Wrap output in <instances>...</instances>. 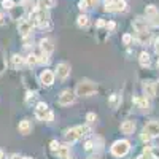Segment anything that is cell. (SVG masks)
I'll return each instance as SVG.
<instances>
[{
    "instance_id": "cell-48",
    "label": "cell",
    "mask_w": 159,
    "mask_h": 159,
    "mask_svg": "<svg viewBox=\"0 0 159 159\" xmlns=\"http://www.w3.org/2000/svg\"><path fill=\"white\" fill-rule=\"evenodd\" d=\"M137 159H140V157H137Z\"/></svg>"
},
{
    "instance_id": "cell-35",
    "label": "cell",
    "mask_w": 159,
    "mask_h": 159,
    "mask_svg": "<svg viewBox=\"0 0 159 159\" xmlns=\"http://www.w3.org/2000/svg\"><path fill=\"white\" fill-rule=\"evenodd\" d=\"M140 139H142V142H150L153 137L148 134V132L147 130H142V135H140Z\"/></svg>"
},
{
    "instance_id": "cell-45",
    "label": "cell",
    "mask_w": 159,
    "mask_h": 159,
    "mask_svg": "<svg viewBox=\"0 0 159 159\" xmlns=\"http://www.w3.org/2000/svg\"><path fill=\"white\" fill-rule=\"evenodd\" d=\"M11 159H22V157H18V156H13Z\"/></svg>"
},
{
    "instance_id": "cell-21",
    "label": "cell",
    "mask_w": 159,
    "mask_h": 159,
    "mask_svg": "<svg viewBox=\"0 0 159 159\" xmlns=\"http://www.w3.org/2000/svg\"><path fill=\"white\" fill-rule=\"evenodd\" d=\"M57 0H38L37 2V10H51L56 5Z\"/></svg>"
},
{
    "instance_id": "cell-36",
    "label": "cell",
    "mask_w": 159,
    "mask_h": 159,
    "mask_svg": "<svg viewBox=\"0 0 159 159\" xmlns=\"http://www.w3.org/2000/svg\"><path fill=\"white\" fill-rule=\"evenodd\" d=\"M105 29H107L108 32H113V30L116 29V22H115V21H108L107 25H105Z\"/></svg>"
},
{
    "instance_id": "cell-29",
    "label": "cell",
    "mask_w": 159,
    "mask_h": 159,
    "mask_svg": "<svg viewBox=\"0 0 159 159\" xmlns=\"http://www.w3.org/2000/svg\"><path fill=\"white\" fill-rule=\"evenodd\" d=\"M49 61H51V56L43 54V52H40V54H38V64H45V65H48Z\"/></svg>"
},
{
    "instance_id": "cell-10",
    "label": "cell",
    "mask_w": 159,
    "mask_h": 159,
    "mask_svg": "<svg viewBox=\"0 0 159 159\" xmlns=\"http://www.w3.org/2000/svg\"><path fill=\"white\" fill-rule=\"evenodd\" d=\"M48 113H49L48 103H45V102H38V103L35 105V118H37V119H40V121H45Z\"/></svg>"
},
{
    "instance_id": "cell-2",
    "label": "cell",
    "mask_w": 159,
    "mask_h": 159,
    "mask_svg": "<svg viewBox=\"0 0 159 159\" xmlns=\"http://www.w3.org/2000/svg\"><path fill=\"white\" fill-rule=\"evenodd\" d=\"M89 132H91V129L88 126H75V127H72L69 130H65L64 135H65L67 143H73V142H76L80 139H83L84 135H88Z\"/></svg>"
},
{
    "instance_id": "cell-17",
    "label": "cell",
    "mask_w": 159,
    "mask_h": 159,
    "mask_svg": "<svg viewBox=\"0 0 159 159\" xmlns=\"http://www.w3.org/2000/svg\"><path fill=\"white\" fill-rule=\"evenodd\" d=\"M132 102H134L135 105H139V108H142V110H145V111H150V102H148V97H145V96L134 97V99H132Z\"/></svg>"
},
{
    "instance_id": "cell-30",
    "label": "cell",
    "mask_w": 159,
    "mask_h": 159,
    "mask_svg": "<svg viewBox=\"0 0 159 159\" xmlns=\"http://www.w3.org/2000/svg\"><path fill=\"white\" fill-rule=\"evenodd\" d=\"M132 42H134V35H130V34H124V35H123V45L130 46Z\"/></svg>"
},
{
    "instance_id": "cell-20",
    "label": "cell",
    "mask_w": 159,
    "mask_h": 159,
    "mask_svg": "<svg viewBox=\"0 0 159 159\" xmlns=\"http://www.w3.org/2000/svg\"><path fill=\"white\" fill-rule=\"evenodd\" d=\"M139 64H140V67L143 69H148L150 65H151V57L147 51H142L140 52V56H139Z\"/></svg>"
},
{
    "instance_id": "cell-31",
    "label": "cell",
    "mask_w": 159,
    "mask_h": 159,
    "mask_svg": "<svg viewBox=\"0 0 159 159\" xmlns=\"http://www.w3.org/2000/svg\"><path fill=\"white\" fill-rule=\"evenodd\" d=\"M96 121H97L96 113H88V115H86V123H88V124H94Z\"/></svg>"
},
{
    "instance_id": "cell-42",
    "label": "cell",
    "mask_w": 159,
    "mask_h": 159,
    "mask_svg": "<svg viewBox=\"0 0 159 159\" xmlns=\"http://www.w3.org/2000/svg\"><path fill=\"white\" fill-rule=\"evenodd\" d=\"M154 51L159 54V38H156V40H154Z\"/></svg>"
},
{
    "instance_id": "cell-4",
    "label": "cell",
    "mask_w": 159,
    "mask_h": 159,
    "mask_svg": "<svg viewBox=\"0 0 159 159\" xmlns=\"http://www.w3.org/2000/svg\"><path fill=\"white\" fill-rule=\"evenodd\" d=\"M145 18L148 19L150 25L159 27V8L156 5H147L145 7Z\"/></svg>"
},
{
    "instance_id": "cell-19",
    "label": "cell",
    "mask_w": 159,
    "mask_h": 159,
    "mask_svg": "<svg viewBox=\"0 0 159 159\" xmlns=\"http://www.w3.org/2000/svg\"><path fill=\"white\" fill-rule=\"evenodd\" d=\"M59 159H69L70 156V147H69V143H65V145H61V147L57 148V151L54 153Z\"/></svg>"
},
{
    "instance_id": "cell-24",
    "label": "cell",
    "mask_w": 159,
    "mask_h": 159,
    "mask_svg": "<svg viewBox=\"0 0 159 159\" xmlns=\"http://www.w3.org/2000/svg\"><path fill=\"white\" fill-rule=\"evenodd\" d=\"M25 64L29 65V67H34V65L38 64V56L37 54H29L27 57H25Z\"/></svg>"
},
{
    "instance_id": "cell-39",
    "label": "cell",
    "mask_w": 159,
    "mask_h": 159,
    "mask_svg": "<svg viewBox=\"0 0 159 159\" xmlns=\"http://www.w3.org/2000/svg\"><path fill=\"white\" fill-rule=\"evenodd\" d=\"M52 119H54V113L49 110V113L46 115V119H45V121H46V123H52Z\"/></svg>"
},
{
    "instance_id": "cell-3",
    "label": "cell",
    "mask_w": 159,
    "mask_h": 159,
    "mask_svg": "<svg viewBox=\"0 0 159 159\" xmlns=\"http://www.w3.org/2000/svg\"><path fill=\"white\" fill-rule=\"evenodd\" d=\"M110 151L115 157H124L129 151H130V142L129 140H116L111 147H110Z\"/></svg>"
},
{
    "instance_id": "cell-12",
    "label": "cell",
    "mask_w": 159,
    "mask_h": 159,
    "mask_svg": "<svg viewBox=\"0 0 159 159\" xmlns=\"http://www.w3.org/2000/svg\"><path fill=\"white\" fill-rule=\"evenodd\" d=\"M38 46H40V52L48 54V56H51L52 51H54V45H52V40L51 38H42Z\"/></svg>"
},
{
    "instance_id": "cell-9",
    "label": "cell",
    "mask_w": 159,
    "mask_h": 159,
    "mask_svg": "<svg viewBox=\"0 0 159 159\" xmlns=\"http://www.w3.org/2000/svg\"><path fill=\"white\" fill-rule=\"evenodd\" d=\"M32 29H34V22L30 19H22L19 21L18 24V32L22 35V37H29L32 34Z\"/></svg>"
},
{
    "instance_id": "cell-28",
    "label": "cell",
    "mask_w": 159,
    "mask_h": 159,
    "mask_svg": "<svg viewBox=\"0 0 159 159\" xmlns=\"http://www.w3.org/2000/svg\"><path fill=\"white\" fill-rule=\"evenodd\" d=\"M78 8H80V11H81V13L88 11V10L91 8V5H89V0H80V2H78Z\"/></svg>"
},
{
    "instance_id": "cell-13",
    "label": "cell",
    "mask_w": 159,
    "mask_h": 159,
    "mask_svg": "<svg viewBox=\"0 0 159 159\" xmlns=\"http://www.w3.org/2000/svg\"><path fill=\"white\" fill-rule=\"evenodd\" d=\"M135 127H137L135 121H132V119H126V121L121 124V132L124 135H132L135 132Z\"/></svg>"
},
{
    "instance_id": "cell-8",
    "label": "cell",
    "mask_w": 159,
    "mask_h": 159,
    "mask_svg": "<svg viewBox=\"0 0 159 159\" xmlns=\"http://www.w3.org/2000/svg\"><path fill=\"white\" fill-rule=\"evenodd\" d=\"M132 27H134L135 32H147V30H150V22H148L147 18L137 16L134 19V22H132Z\"/></svg>"
},
{
    "instance_id": "cell-46",
    "label": "cell",
    "mask_w": 159,
    "mask_h": 159,
    "mask_svg": "<svg viewBox=\"0 0 159 159\" xmlns=\"http://www.w3.org/2000/svg\"><path fill=\"white\" fill-rule=\"evenodd\" d=\"M107 2H116V0H105V3H107Z\"/></svg>"
},
{
    "instance_id": "cell-33",
    "label": "cell",
    "mask_w": 159,
    "mask_h": 159,
    "mask_svg": "<svg viewBox=\"0 0 159 159\" xmlns=\"http://www.w3.org/2000/svg\"><path fill=\"white\" fill-rule=\"evenodd\" d=\"M37 97V92L35 91H27V96H25V102L30 103V100H34Z\"/></svg>"
},
{
    "instance_id": "cell-40",
    "label": "cell",
    "mask_w": 159,
    "mask_h": 159,
    "mask_svg": "<svg viewBox=\"0 0 159 159\" xmlns=\"http://www.w3.org/2000/svg\"><path fill=\"white\" fill-rule=\"evenodd\" d=\"M154 94L159 97V80H157V81H154Z\"/></svg>"
},
{
    "instance_id": "cell-22",
    "label": "cell",
    "mask_w": 159,
    "mask_h": 159,
    "mask_svg": "<svg viewBox=\"0 0 159 159\" xmlns=\"http://www.w3.org/2000/svg\"><path fill=\"white\" fill-rule=\"evenodd\" d=\"M11 61H13V67L15 69H21L22 65L25 64V57H22L21 54H13Z\"/></svg>"
},
{
    "instance_id": "cell-1",
    "label": "cell",
    "mask_w": 159,
    "mask_h": 159,
    "mask_svg": "<svg viewBox=\"0 0 159 159\" xmlns=\"http://www.w3.org/2000/svg\"><path fill=\"white\" fill-rule=\"evenodd\" d=\"M97 89H99L97 83L91 81V80H81V81L76 84V88H75V94L80 96V97H89L92 94H96Z\"/></svg>"
},
{
    "instance_id": "cell-26",
    "label": "cell",
    "mask_w": 159,
    "mask_h": 159,
    "mask_svg": "<svg viewBox=\"0 0 159 159\" xmlns=\"http://www.w3.org/2000/svg\"><path fill=\"white\" fill-rule=\"evenodd\" d=\"M7 70V61H5V56H3V52H0V78L3 76Z\"/></svg>"
},
{
    "instance_id": "cell-43",
    "label": "cell",
    "mask_w": 159,
    "mask_h": 159,
    "mask_svg": "<svg viewBox=\"0 0 159 159\" xmlns=\"http://www.w3.org/2000/svg\"><path fill=\"white\" fill-rule=\"evenodd\" d=\"M0 159H7V156H5V151H3V150H0Z\"/></svg>"
},
{
    "instance_id": "cell-6",
    "label": "cell",
    "mask_w": 159,
    "mask_h": 159,
    "mask_svg": "<svg viewBox=\"0 0 159 159\" xmlns=\"http://www.w3.org/2000/svg\"><path fill=\"white\" fill-rule=\"evenodd\" d=\"M105 11L108 13H124L127 11V2L126 0H116V2H107L105 3Z\"/></svg>"
},
{
    "instance_id": "cell-38",
    "label": "cell",
    "mask_w": 159,
    "mask_h": 159,
    "mask_svg": "<svg viewBox=\"0 0 159 159\" xmlns=\"http://www.w3.org/2000/svg\"><path fill=\"white\" fill-rule=\"evenodd\" d=\"M107 25V22H105L103 19H97V22H96V27L97 29H102V27H105Z\"/></svg>"
},
{
    "instance_id": "cell-5",
    "label": "cell",
    "mask_w": 159,
    "mask_h": 159,
    "mask_svg": "<svg viewBox=\"0 0 159 159\" xmlns=\"http://www.w3.org/2000/svg\"><path fill=\"white\" fill-rule=\"evenodd\" d=\"M76 99V94H75V91L72 89H64L59 97H57V103L62 105V107H69V105H72Z\"/></svg>"
},
{
    "instance_id": "cell-15",
    "label": "cell",
    "mask_w": 159,
    "mask_h": 159,
    "mask_svg": "<svg viewBox=\"0 0 159 159\" xmlns=\"http://www.w3.org/2000/svg\"><path fill=\"white\" fill-rule=\"evenodd\" d=\"M143 130H147L153 139H154V137H159V121H151V123H148L147 126L143 127Z\"/></svg>"
},
{
    "instance_id": "cell-23",
    "label": "cell",
    "mask_w": 159,
    "mask_h": 159,
    "mask_svg": "<svg viewBox=\"0 0 159 159\" xmlns=\"http://www.w3.org/2000/svg\"><path fill=\"white\" fill-rule=\"evenodd\" d=\"M88 24H89V18L84 15V13H81V15L76 18V25H78L80 29H83V27H86Z\"/></svg>"
},
{
    "instance_id": "cell-18",
    "label": "cell",
    "mask_w": 159,
    "mask_h": 159,
    "mask_svg": "<svg viewBox=\"0 0 159 159\" xmlns=\"http://www.w3.org/2000/svg\"><path fill=\"white\" fill-rule=\"evenodd\" d=\"M143 96L145 97H156L154 94V81H145L143 83Z\"/></svg>"
},
{
    "instance_id": "cell-25",
    "label": "cell",
    "mask_w": 159,
    "mask_h": 159,
    "mask_svg": "<svg viewBox=\"0 0 159 159\" xmlns=\"http://www.w3.org/2000/svg\"><path fill=\"white\" fill-rule=\"evenodd\" d=\"M119 102H121V96H119V94H111L110 96V105L113 108H118Z\"/></svg>"
},
{
    "instance_id": "cell-44",
    "label": "cell",
    "mask_w": 159,
    "mask_h": 159,
    "mask_svg": "<svg viewBox=\"0 0 159 159\" xmlns=\"http://www.w3.org/2000/svg\"><path fill=\"white\" fill-rule=\"evenodd\" d=\"M96 3H97V0H89V5H91V8H92V7H96Z\"/></svg>"
},
{
    "instance_id": "cell-37",
    "label": "cell",
    "mask_w": 159,
    "mask_h": 159,
    "mask_svg": "<svg viewBox=\"0 0 159 159\" xmlns=\"http://www.w3.org/2000/svg\"><path fill=\"white\" fill-rule=\"evenodd\" d=\"M92 148H94V143H92V142H91V140H89V142H86V143H84V151H91V150H92Z\"/></svg>"
},
{
    "instance_id": "cell-11",
    "label": "cell",
    "mask_w": 159,
    "mask_h": 159,
    "mask_svg": "<svg viewBox=\"0 0 159 159\" xmlns=\"http://www.w3.org/2000/svg\"><path fill=\"white\" fill-rule=\"evenodd\" d=\"M54 80H56V75L51 70H43L40 73V83L43 86H52L54 84Z\"/></svg>"
},
{
    "instance_id": "cell-47",
    "label": "cell",
    "mask_w": 159,
    "mask_h": 159,
    "mask_svg": "<svg viewBox=\"0 0 159 159\" xmlns=\"http://www.w3.org/2000/svg\"><path fill=\"white\" fill-rule=\"evenodd\" d=\"M156 65H157V70H159V59H157V64Z\"/></svg>"
},
{
    "instance_id": "cell-34",
    "label": "cell",
    "mask_w": 159,
    "mask_h": 159,
    "mask_svg": "<svg viewBox=\"0 0 159 159\" xmlns=\"http://www.w3.org/2000/svg\"><path fill=\"white\" fill-rule=\"evenodd\" d=\"M59 147H61V143H59L57 140H52V142L49 143V148H51V151H52V153H56Z\"/></svg>"
},
{
    "instance_id": "cell-14",
    "label": "cell",
    "mask_w": 159,
    "mask_h": 159,
    "mask_svg": "<svg viewBox=\"0 0 159 159\" xmlns=\"http://www.w3.org/2000/svg\"><path fill=\"white\" fill-rule=\"evenodd\" d=\"M135 42L139 45H148L150 40H151V32L147 30V32H135Z\"/></svg>"
},
{
    "instance_id": "cell-41",
    "label": "cell",
    "mask_w": 159,
    "mask_h": 159,
    "mask_svg": "<svg viewBox=\"0 0 159 159\" xmlns=\"http://www.w3.org/2000/svg\"><path fill=\"white\" fill-rule=\"evenodd\" d=\"M5 22H7L5 15H3V13H0V27H2V25H5Z\"/></svg>"
},
{
    "instance_id": "cell-16",
    "label": "cell",
    "mask_w": 159,
    "mask_h": 159,
    "mask_svg": "<svg viewBox=\"0 0 159 159\" xmlns=\"http://www.w3.org/2000/svg\"><path fill=\"white\" fill-rule=\"evenodd\" d=\"M18 130H19V134H22V135H29L32 132V124H30L29 119H22V121H19Z\"/></svg>"
},
{
    "instance_id": "cell-7",
    "label": "cell",
    "mask_w": 159,
    "mask_h": 159,
    "mask_svg": "<svg viewBox=\"0 0 159 159\" xmlns=\"http://www.w3.org/2000/svg\"><path fill=\"white\" fill-rule=\"evenodd\" d=\"M70 72H72V69H70V65H69L67 62H59V64L56 65L54 75H56L59 80H67L69 75H70Z\"/></svg>"
},
{
    "instance_id": "cell-32",
    "label": "cell",
    "mask_w": 159,
    "mask_h": 159,
    "mask_svg": "<svg viewBox=\"0 0 159 159\" xmlns=\"http://www.w3.org/2000/svg\"><path fill=\"white\" fill-rule=\"evenodd\" d=\"M150 153H151V156L154 157V159H159V147H150Z\"/></svg>"
},
{
    "instance_id": "cell-27",
    "label": "cell",
    "mask_w": 159,
    "mask_h": 159,
    "mask_svg": "<svg viewBox=\"0 0 159 159\" xmlns=\"http://www.w3.org/2000/svg\"><path fill=\"white\" fill-rule=\"evenodd\" d=\"M16 3L15 0H2V8L3 10H15Z\"/></svg>"
}]
</instances>
